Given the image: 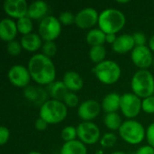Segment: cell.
<instances>
[{"label":"cell","instance_id":"cell-13","mask_svg":"<svg viewBox=\"0 0 154 154\" xmlns=\"http://www.w3.org/2000/svg\"><path fill=\"white\" fill-rule=\"evenodd\" d=\"M5 14L10 17L21 19L27 16L28 5L25 0H5L3 5Z\"/></svg>","mask_w":154,"mask_h":154},{"label":"cell","instance_id":"cell-17","mask_svg":"<svg viewBox=\"0 0 154 154\" xmlns=\"http://www.w3.org/2000/svg\"><path fill=\"white\" fill-rule=\"evenodd\" d=\"M21 44L23 49L27 51L34 52L38 51L42 46V39L38 33L31 32L29 34L23 35L21 39Z\"/></svg>","mask_w":154,"mask_h":154},{"label":"cell","instance_id":"cell-26","mask_svg":"<svg viewBox=\"0 0 154 154\" xmlns=\"http://www.w3.org/2000/svg\"><path fill=\"white\" fill-rule=\"evenodd\" d=\"M106 56V48L103 45L98 46H93L91 47L89 51V58L92 62L98 64L105 60V58Z\"/></svg>","mask_w":154,"mask_h":154},{"label":"cell","instance_id":"cell-8","mask_svg":"<svg viewBox=\"0 0 154 154\" xmlns=\"http://www.w3.org/2000/svg\"><path fill=\"white\" fill-rule=\"evenodd\" d=\"M120 109L125 117L129 119L134 118L142 109V100L134 93H125L121 96Z\"/></svg>","mask_w":154,"mask_h":154},{"label":"cell","instance_id":"cell-15","mask_svg":"<svg viewBox=\"0 0 154 154\" xmlns=\"http://www.w3.org/2000/svg\"><path fill=\"white\" fill-rule=\"evenodd\" d=\"M135 48V43L133 35L131 34H121L117 36L116 42L112 44V49L116 53H126L133 51Z\"/></svg>","mask_w":154,"mask_h":154},{"label":"cell","instance_id":"cell-2","mask_svg":"<svg viewBox=\"0 0 154 154\" xmlns=\"http://www.w3.org/2000/svg\"><path fill=\"white\" fill-rule=\"evenodd\" d=\"M126 19L123 12L115 8H107L99 14L98 25L106 34L116 33L121 31L125 24Z\"/></svg>","mask_w":154,"mask_h":154},{"label":"cell","instance_id":"cell-31","mask_svg":"<svg viewBox=\"0 0 154 154\" xmlns=\"http://www.w3.org/2000/svg\"><path fill=\"white\" fill-rule=\"evenodd\" d=\"M22 49H23V46H22L21 42H17L15 40L7 42L6 51L12 56H17V55H19L21 53V51H22Z\"/></svg>","mask_w":154,"mask_h":154},{"label":"cell","instance_id":"cell-11","mask_svg":"<svg viewBox=\"0 0 154 154\" xmlns=\"http://www.w3.org/2000/svg\"><path fill=\"white\" fill-rule=\"evenodd\" d=\"M8 79L14 86L17 88H26L28 87L32 77L28 68L16 64L10 68L8 71Z\"/></svg>","mask_w":154,"mask_h":154},{"label":"cell","instance_id":"cell-46","mask_svg":"<svg viewBox=\"0 0 154 154\" xmlns=\"http://www.w3.org/2000/svg\"><path fill=\"white\" fill-rule=\"evenodd\" d=\"M153 66H154V60H153Z\"/></svg>","mask_w":154,"mask_h":154},{"label":"cell","instance_id":"cell-33","mask_svg":"<svg viewBox=\"0 0 154 154\" xmlns=\"http://www.w3.org/2000/svg\"><path fill=\"white\" fill-rule=\"evenodd\" d=\"M142 109L147 114H154V96H151L142 100Z\"/></svg>","mask_w":154,"mask_h":154},{"label":"cell","instance_id":"cell-7","mask_svg":"<svg viewBox=\"0 0 154 154\" xmlns=\"http://www.w3.org/2000/svg\"><path fill=\"white\" fill-rule=\"evenodd\" d=\"M61 32V23L53 15H47L39 24V34L45 42H54Z\"/></svg>","mask_w":154,"mask_h":154},{"label":"cell","instance_id":"cell-29","mask_svg":"<svg viewBox=\"0 0 154 154\" xmlns=\"http://www.w3.org/2000/svg\"><path fill=\"white\" fill-rule=\"evenodd\" d=\"M116 141H117V137L115 134L106 133L100 139V144L104 148H110L116 144Z\"/></svg>","mask_w":154,"mask_h":154},{"label":"cell","instance_id":"cell-27","mask_svg":"<svg viewBox=\"0 0 154 154\" xmlns=\"http://www.w3.org/2000/svg\"><path fill=\"white\" fill-rule=\"evenodd\" d=\"M16 24H17L18 32L20 33H22L23 35L31 33L32 31V28H33L32 19H30L28 16H25V17H23V18L17 20Z\"/></svg>","mask_w":154,"mask_h":154},{"label":"cell","instance_id":"cell-23","mask_svg":"<svg viewBox=\"0 0 154 154\" xmlns=\"http://www.w3.org/2000/svg\"><path fill=\"white\" fill-rule=\"evenodd\" d=\"M60 154H88V149L81 141L74 140L62 145Z\"/></svg>","mask_w":154,"mask_h":154},{"label":"cell","instance_id":"cell-5","mask_svg":"<svg viewBox=\"0 0 154 154\" xmlns=\"http://www.w3.org/2000/svg\"><path fill=\"white\" fill-rule=\"evenodd\" d=\"M97 79L106 85H111L118 81L121 77V68L114 60H104L93 69Z\"/></svg>","mask_w":154,"mask_h":154},{"label":"cell","instance_id":"cell-28","mask_svg":"<svg viewBox=\"0 0 154 154\" xmlns=\"http://www.w3.org/2000/svg\"><path fill=\"white\" fill-rule=\"evenodd\" d=\"M77 136H78L77 128L74 127V126H70V125L66 126L61 131V138L66 143L76 140V137Z\"/></svg>","mask_w":154,"mask_h":154},{"label":"cell","instance_id":"cell-40","mask_svg":"<svg viewBox=\"0 0 154 154\" xmlns=\"http://www.w3.org/2000/svg\"><path fill=\"white\" fill-rule=\"evenodd\" d=\"M116 34L115 33H108V34H106V42H108V43H111V44H113L115 42H116Z\"/></svg>","mask_w":154,"mask_h":154},{"label":"cell","instance_id":"cell-3","mask_svg":"<svg viewBox=\"0 0 154 154\" xmlns=\"http://www.w3.org/2000/svg\"><path fill=\"white\" fill-rule=\"evenodd\" d=\"M68 114L66 105L62 101L51 99L41 106L40 117L48 125H56L62 122Z\"/></svg>","mask_w":154,"mask_h":154},{"label":"cell","instance_id":"cell-18","mask_svg":"<svg viewBox=\"0 0 154 154\" xmlns=\"http://www.w3.org/2000/svg\"><path fill=\"white\" fill-rule=\"evenodd\" d=\"M49 11V6L46 2L44 1H34L32 2L28 8L27 16L30 19H43L47 15V13Z\"/></svg>","mask_w":154,"mask_h":154},{"label":"cell","instance_id":"cell-32","mask_svg":"<svg viewBox=\"0 0 154 154\" xmlns=\"http://www.w3.org/2000/svg\"><path fill=\"white\" fill-rule=\"evenodd\" d=\"M79 97L74 92H71V91H69L63 99V103L66 105V106H69V107L77 106L79 105Z\"/></svg>","mask_w":154,"mask_h":154},{"label":"cell","instance_id":"cell-44","mask_svg":"<svg viewBox=\"0 0 154 154\" xmlns=\"http://www.w3.org/2000/svg\"><path fill=\"white\" fill-rule=\"evenodd\" d=\"M28 154H42V153H41V152H29Z\"/></svg>","mask_w":154,"mask_h":154},{"label":"cell","instance_id":"cell-25","mask_svg":"<svg viewBox=\"0 0 154 154\" xmlns=\"http://www.w3.org/2000/svg\"><path fill=\"white\" fill-rule=\"evenodd\" d=\"M105 125L111 131L119 130L122 125L121 116L117 113H109L106 114L104 117Z\"/></svg>","mask_w":154,"mask_h":154},{"label":"cell","instance_id":"cell-20","mask_svg":"<svg viewBox=\"0 0 154 154\" xmlns=\"http://www.w3.org/2000/svg\"><path fill=\"white\" fill-rule=\"evenodd\" d=\"M121 106V96L117 93H110L106 95L102 101V108L106 113H116L120 109Z\"/></svg>","mask_w":154,"mask_h":154},{"label":"cell","instance_id":"cell-1","mask_svg":"<svg viewBox=\"0 0 154 154\" xmlns=\"http://www.w3.org/2000/svg\"><path fill=\"white\" fill-rule=\"evenodd\" d=\"M32 79L39 85H50L56 78V69L51 58L42 53L33 55L28 62Z\"/></svg>","mask_w":154,"mask_h":154},{"label":"cell","instance_id":"cell-39","mask_svg":"<svg viewBox=\"0 0 154 154\" xmlns=\"http://www.w3.org/2000/svg\"><path fill=\"white\" fill-rule=\"evenodd\" d=\"M135 154H154V148L150 145L140 147Z\"/></svg>","mask_w":154,"mask_h":154},{"label":"cell","instance_id":"cell-12","mask_svg":"<svg viewBox=\"0 0 154 154\" xmlns=\"http://www.w3.org/2000/svg\"><path fill=\"white\" fill-rule=\"evenodd\" d=\"M99 14L92 7L81 9L75 16V23L80 29H89L98 23Z\"/></svg>","mask_w":154,"mask_h":154},{"label":"cell","instance_id":"cell-45","mask_svg":"<svg viewBox=\"0 0 154 154\" xmlns=\"http://www.w3.org/2000/svg\"><path fill=\"white\" fill-rule=\"evenodd\" d=\"M95 154H104V153H103V152H102V151H100V150H99V151H97Z\"/></svg>","mask_w":154,"mask_h":154},{"label":"cell","instance_id":"cell-21","mask_svg":"<svg viewBox=\"0 0 154 154\" xmlns=\"http://www.w3.org/2000/svg\"><path fill=\"white\" fill-rule=\"evenodd\" d=\"M46 91L43 90L41 88H35L33 86H28L25 88L24 89V97L33 102V103H37V104H42L43 105L46 101H44L47 97L46 95Z\"/></svg>","mask_w":154,"mask_h":154},{"label":"cell","instance_id":"cell-4","mask_svg":"<svg viewBox=\"0 0 154 154\" xmlns=\"http://www.w3.org/2000/svg\"><path fill=\"white\" fill-rule=\"evenodd\" d=\"M133 93L140 98H145L154 94V78L148 69H140L132 78Z\"/></svg>","mask_w":154,"mask_h":154},{"label":"cell","instance_id":"cell-9","mask_svg":"<svg viewBox=\"0 0 154 154\" xmlns=\"http://www.w3.org/2000/svg\"><path fill=\"white\" fill-rule=\"evenodd\" d=\"M78 137L84 144H94L100 139V130L92 122L83 121L77 127Z\"/></svg>","mask_w":154,"mask_h":154},{"label":"cell","instance_id":"cell-24","mask_svg":"<svg viewBox=\"0 0 154 154\" xmlns=\"http://www.w3.org/2000/svg\"><path fill=\"white\" fill-rule=\"evenodd\" d=\"M106 34L101 30V29H91L86 36L87 42L93 46H98L103 45L106 41Z\"/></svg>","mask_w":154,"mask_h":154},{"label":"cell","instance_id":"cell-43","mask_svg":"<svg viewBox=\"0 0 154 154\" xmlns=\"http://www.w3.org/2000/svg\"><path fill=\"white\" fill-rule=\"evenodd\" d=\"M111 154H126L125 153V152H121V151H117V152H113V153Z\"/></svg>","mask_w":154,"mask_h":154},{"label":"cell","instance_id":"cell-41","mask_svg":"<svg viewBox=\"0 0 154 154\" xmlns=\"http://www.w3.org/2000/svg\"><path fill=\"white\" fill-rule=\"evenodd\" d=\"M149 48L151 51H154V34L151 37V39L149 41Z\"/></svg>","mask_w":154,"mask_h":154},{"label":"cell","instance_id":"cell-19","mask_svg":"<svg viewBox=\"0 0 154 154\" xmlns=\"http://www.w3.org/2000/svg\"><path fill=\"white\" fill-rule=\"evenodd\" d=\"M64 84L68 88V89L71 92H76L80 90L83 88V79L81 76L73 70L67 71L64 76H63V80Z\"/></svg>","mask_w":154,"mask_h":154},{"label":"cell","instance_id":"cell-36","mask_svg":"<svg viewBox=\"0 0 154 154\" xmlns=\"http://www.w3.org/2000/svg\"><path fill=\"white\" fill-rule=\"evenodd\" d=\"M10 137V132L7 127L5 126H1L0 127V144L3 146L5 145Z\"/></svg>","mask_w":154,"mask_h":154},{"label":"cell","instance_id":"cell-38","mask_svg":"<svg viewBox=\"0 0 154 154\" xmlns=\"http://www.w3.org/2000/svg\"><path fill=\"white\" fill-rule=\"evenodd\" d=\"M34 126H35L36 130L42 132V131L46 130V128H47V126H48V124H47L43 119H42V118L40 117L39 119H37V120L35 121Z\"/></svg>","mask_w":154,"mask_h":154},{"label":"cell","instance_id":"cell-6","mask_svg":"<svg viewBox=\"0 0 154 154\" xmlns=\"http://www.w3.org/2000/svg\"><path fill=\"white\" fill-rule=\"evenodd\" d=\"M118 131L120 137L130 144H138L142 143L146 136V131L143 125L132 119L123 122Z\"/></svg>","mask_w":154,"mask_h":154},{"label":"cell","instance_id":"cell-30","mask_svg":"<svg viewBox=\"0 0 154 154\" xmlns=\"http://www.w3.org/2000/svg\"><path fill=\"white\" fill-rule=\"evenodd\" d=\"M57 45L54 42H45L42 46V54L51 58L57 53Z\"/></svg>","mask_w":154,"mask_h":154},{"label":"cell","instance_id":"cell-22","mask_svg":"<svg viewBox=\"0 0 154 154\" xmlns=\"http://www.w3.org/2000/svg\"><path fill=\"white\" fill-rule=\"evenodd\" d=\"M48 92L53 99L63 101L64 97L69 91L63 81H54L49 85Z\"/></svg>","mask_w":154,"mask_h":154},{"label":"cell","instance_id":"cell-16","mask_svg":"<svg viewBox=\"0 0 154 154\" xmlns=\"http://www.w3.org/2000/svg\"><path fill=\"white\" fill-rule=\"evenodd\" d=\"M18 32L17 24L9 18H5L0 22V38L5 42L14 41Z\"/></svg>","mask_w":154,"mask_h":154},{"label":"cell","instance_id":"cell-14","mask_svg":"<svg viewBox=\"0 0 154 154\" xmlns=\"http://www.w3.org/2000/svg\"><path fill=\"white\" fill-rule=\"evenodd\" d=\"M100 110L101 106L97 101L88 99L79 105L78 108V115L83 121L91 122L93 119L97 117L100 114Z\"/></svg>","mask_w":154,"mask_h":154},{"label":"cell","instance_id":"cell-37","mask_svg":"<svg viewBox=\"0 0 154 154\" xmlns=\"http://www.w3.org/2000/svg\"><path fill=\"white\" fill-rule=\"evenodd\" d=\"M146 139L149 145L154 148V123H152L146 130Z\"/></svg>","mask_w":154,"mask_h":154},{"label":"cell","instance_id":"cell-10","mask_svg":"<svg viewBox=\"0 0 154 154\" xmlns=\"http://www.w3.org/2000/svg\"><path fill=\"white\" fill-rule=\"evenodd\" d=\"M131 58L134 64L141 69H147L150 68L154 60L152 51L146 45L135 46L131 52Z\"/></svg>","mask_w":154,"mask_h":154},{"label":"cell","instance_id":"cell-34","mask_svg":"<svg viewBox=\"0 0 154 154\" xmlns=\"http://www.w3.org/2000/svg\"><path fill=\"white\" fill-rule=\"evenodd\" d=\"M75 16L71 12L69 11H65L60 13V16H59V20L60 22V23L64 24V25H69L72 24L73 23H75Z\"/></svg>","mask_w":154,"mask_h":154},{"label":"cell","instance_id":"cell-35","mask_svg":"<svg viewBox=\"0 0 154 154\" xmlns=\"http://www.w3.org/2000/svg\"><path fill=\"white\" fill-rule=\"evenodd\" d=\"M135 46H144L146 43V35L141 32H136L133 34Z\"/></svg>","mask_w":154,"mask_h":154},{"label":"cell","instance_id":"cell-42","mask_svg":"<svg viewBox=\"0 0 154 154\" xmlns=\"http://www.w3.org/2000/svg\"><path fill=\"white\" fill-rule=\"evenodd\" d=\"M118 4H127V3H129L130 1L129 0H123V1H120V0H118V1H116Z\"/></svg>","mask_w":154,"mask_h":154}]
</instances>
